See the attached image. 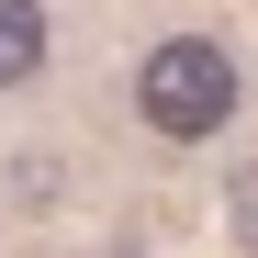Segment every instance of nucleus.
Listing matches in <instances>:
<instances>
[{"label": "nucleus", "mask_w": 258, "mask_h": 258, "mask_svg": "<svg viewBox=\"0 0 258 258\" xmlns=\"http://www.w3.org/2000/svg\"><path fill=\"white\" fill-rule=\"evenodd\" d=\"M236 56L213 45V34H168V45L135 68V112H146V135L168 146H191V135H225V112H236Z\"/></svg>", "instance_id": "obj_1"}, {"label": "nucleus", "mask_w": 258, "mask_h": 258, "mask_svg": "<svg viewBox=\"0 0 258 258\" xmlns=\"http://www.w3.org/2000/svg\"><path fill=\"white\" fill-rule=\"evenodd\" d=\"M34 68H45V12L34 0H0V90H23Z\"/></svg>", "instance_id": "obj_2"}, {"label": "nucleus", "mask_w": 258, "mask_h": 258, "mask_svg": "<svg viewBox=\"0 0 258 258\" xmlns=\"http://www.w3.org/2000/svg\"><path fill=\"white\" fill-rule=\"evenodd\" d=\"M225 191H236V202H225V225H236V247H258V168H236Z\"/></svg>", "instance_id": "obj_3"}]
</instances>
